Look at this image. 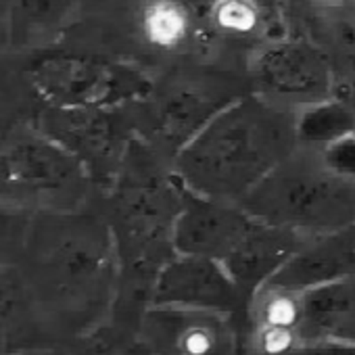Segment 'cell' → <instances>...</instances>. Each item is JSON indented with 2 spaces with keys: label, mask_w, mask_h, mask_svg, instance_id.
Masks as SVG:
<instances>
[{
  "label": "cell",
  "mask_w": 355,
  "mask_h": 355,
  "mask_svg": "<svg viewBox=\"0 0 355 355\" xmlns=\"http://www.w3.org/2000/svg\"><path fill=\"white\" fill-rule=\"evenodd\" d=\"M299 148L297 111L261 94L216 111L175 153L173 173L189 191L243 201Z\"/></svg>",
  "instance_id": "6da1fadb"
},
{
  "label": "cell",
  "mask_w": 355,
  "mask_h": 355,
  "mask_svg": "<svg viewBox=\"0 0 355 355\" xmlns=\"http://www.w3.org/2000/svg\"><path fill=\"white\" fill-rule=\"evenodd\" d=\"M253 214L288 222H336L355 216V180L326 167L322 155L295 150L245 199Z\"/></svg>",
  "instance_id": "7a4b0ae2"
},
{
  "label": "cell",
  "mask_w": 355,
  "mask_h": 355,
  "mask_svg": "<svg viewBox=\"0 0 355 355\" xmlns=\"http://www.w3.org/2000/svg\"><path fill=\"white\" fill-rule=\"evenodd\" d=\"M30 76L36 92L57 109L109 111L144 101L153 90L150 78L138 67L78 53L46 55Z\"/></svg>",
  "instance_id": "3957f363"
},
{
  "label": "cell",
  "mask_w": 355,
  "mask_h": 355,
  "mask_svg": "<svg viewBox=\"0 0 355 355\" xmlns=\"http://www.w3.org/2000/svg\"><path fill=\"white\" fill-rule=\"evenodd\" d=\"M3 195L73 201L88 195V167L42 130H17L3 146Z\"/></svg>",
  "instance_id": "277c9868"
},
{
  "label": "cell",
  "mask_w": 355,
  "mask_h": 355,
  "mask_svg": "<svg viewBox=\"0 0 355 355\" xmlns=\"http://www.w3.org/2000/svg\"><path fill=\"white\" fill-rule=\"evenodd\" d=\"M251 73L261 96L293 111L332 96L330 61L305 40L270 42L255 55Z\"/></svg>",
  "instance_id": "5b68a950"
},
{
  "label": "cell",
  "mask_w": 355,
  "mask_h": 355,
  "mask_svg": "<svg viewBox=\"0 0 355 355\" xmlns=\"http://www.w3.org/2000/svg\"><path fill=\"white\" fill-rule=\"evenodd\" d=\"M42 123V132L67 146L90 173H113L121 165L125 132L119 121H113V109L78 111L51 107Z\"/></svg>",
  "instance_id": "8992f818"
},
{
  "label": "cell",
  "mask_w": 355,
  "mask_h": 355,
  "mask_svg": "<svg viewBox=\"0 0 355 355\" xmlns=\"http://www.w3.org/2000/svg\"><path fill=\"white\" fill-rule=\"evenodd\" d=\"M355 132V109L336 98H324L297 111L299 146L324 148Z\"/></svg>",
  "instance_id": "52a82bcc"
},
{
  "label": "cell",
  "mask_w": 355,
  "mask_h": 355,
  "mask_svg": "<svg viewBox=\"0 0 355 355\" xmlns=\"http://www.w3.org/2000/svg\"><path fill=\"white\" fill-rule=\"evenodd\" d=\"M144 32L159 46H175L189 34V15L178 0H150L144 9Z\"/></svg>",
  "instance_id": "ba28073f"
},
{
  "label": "cell",
  "mask_w": 355,
  "mask_h": 355,
  "mask_svg": "<svg viewBox=\"0 0 355 355\" xmlns=\"http://www.w3.org/2000/svg\"><path fill=\"white\" fill-rule=\"evenodd\" d=\"M218 24L234 34L251 32L257 24V9L251 0H218L216 5Z\"/></svg>",
  "instance_id": "9c48e42d"
},
{
  "label": "cell",
  "mask_w": 355,
  "mask_h": 355,
  "mask_svg": "<svg viewBox=\"0 0 355 355\" xmlns=\"http://www.w3.org/2000/svg\"><path fill=\"white\" fill-rule=\"evenodd\" d=\"M318 150L328 169L343 178H349V180H355V132Z\"/></svg>",
  "instance_id": "30bf717a"
},
{
  "label": "cell",
  "mask_w": 355,
  "mask_h": 355,
  "mask_svg": "<svg viewBox=\"0 0 355 355\" xmlns=\"http://www.w3.org/2000/svg\"><path fill=\"white\" fill-rule=\"evenodd\" d=\"M313 9L324 13H351L355 11V0H309Z\"/></svg>",
  "instance_id": "8fae6325"
}]
</instances>
